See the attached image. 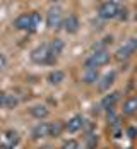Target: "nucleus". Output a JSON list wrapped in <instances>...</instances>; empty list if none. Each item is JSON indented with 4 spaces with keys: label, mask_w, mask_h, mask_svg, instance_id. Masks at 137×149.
Segmentation results:
<instances>
[{
    "label": "nucleus",
    "mask_w": 137,
    "mask_h": 149,
    "mask_svg": "<svg viewBox=\"0 0 137 149\" xmlns=\"http://www.w3.org/2000/svg\"><path fill=\"white\" fill-rule=\"evenodd\" d=\"M5 103H7V94L5 93H0V106L5 108Z\"/></svg>",
    "instance_id": "nucleus-19"
},
{
    "label": "nucleus",
    "mask_w": 137,
    "mask_h": 149,
    "mask_svg": "<svg viewBox=\"0 0 137 149\" xmlns=\"http://www.w3.org/2000/svg\"><path fill=\"white\" fill-rule=\"evenodd\" d=\"M115 77H117V74L115 72H110V74H106L103 79H101V82L98 84V88H99V91H106L113 82H115Z\"/></svg>",
    "instance_id": "nucleus-10"
},
{
    "label": "nucleus",
    "mask_w": 137,
    "mask_h": 149,
    "mask_svg": "<svg viewBox=\"0 0 137 149\" xmlns=\"http://www.w3.org/2000/svg\"><path fill=\"white\" fill-rule=\"evenodd\" d=\"M63 24H65V31L67 33H77V29H79V19L76 15H69Z\"/></svg>",
    "instance_id": "nucleus-8"
},
{
    "label": "nucleus",
    "mask_w": 137,
    "mask_h": 149,
    "mask_svg": "<svg viewBox=\"0 0 137 149\" xmlns=\"http://www.w3.org/2000/svg\"><path fill=\"white\" fill-rule=\"evenodd\" d=\"M99 15H101L103 19H113V17H117V15H118V7H117V3H115V2H106V3H103L101 9H99Z\"/></svg>",
    "instance_id": "nucleus-6"
},
{
    "label": "nucleus",
    "mask_w": 137,
    "mask_h": 149,
    "mask_svg": "<svg viewBox=\"0 0 137 149\" xmlns=\"http://www.w3.org/2000/svg\"><path fill=\"white\" fill-rule=\"evenodd\" d=\"M31 58H33V62H36V63H50V62L55 60V55L51 53L50 45H41V46H38V48L33 50Z\"/></svg>",
    "instance_id": "nucleus-2"
},
{
    "label": "nucleus",
    "mask_w": 137,
    "mask_h": 149,
    "mask_svg": "<svg viewBox=\"0 0 137 149\" xmlns=\"http://www.w3.org/2000/svg\"><path fill=\"white\" fill-rule=\"evenodd\" d=\"M82 127H84V118H82V117H74V118L67 123V130H69V132H77V130H81Z\"/></svg>",
    "instance_id": "nucleus-9"
},
{
    "label": "nucleus",
    "mask_w": 137,
    "mask_h": 149,
    "mask_svg": "<svg viewBox=\"0 0 137 149\" xmlns=\"http://www.w3.org/2000/svg\"><path fill=\"white\" fill-rule=\"evenodd\" d=\"M136 50H137V38H130V40L125 41V45H122L118 50H117V58L118 60L129 58Z\"/></svg>",
    "instance_id": "nucleus-4"
},
{
    "label": "nucleus",
    "mask_w": 137,
    "mask_h": 149,
    "mask_svg": "<svg viewBox=\"0 0 137 149\" xmlns=\"http://www.w3.org/2000/svg\"><path fill=\"white\" fill-rule=\"evenodd\" d=\"M110 62V53H108L106 50H99V52H96V53H92L89 58L86 60V69H98V67H101V65H105Z\"/></svg>",
    "instance_id": "nucleus-3"
},
{
    "label": "nucleus",
    "mask_w": 137,
    "mask_h": 149,
    "mask_svg": "<svg viewBox=\"0 0 137 149\" xmlns=\"http://www.w3.org/2000/svg\"><path fill=\"white\" fill-rule=\"evenodd\" d=\"M40 24H41V15L38 14V12L19 15L14 22L15 28L17 29H22V31H33V29H36Z\"/></svg>",
    "instance_id": "nucleus-1"
},
{
    "label": "nucleus",
    "mask_w": 137,
    "mask_h": 149,
    "mask_svg": "<svg viewBox=\"0 0 137 149\" xmlns=\"http://www.w3.org/2000/svg\"><path fill=\"white\" fill-rule=\"evenodd\" d=\"M33 135H34V137H46V135H50V125H48V123H40V125H36L34 130H33Z\"/></svg>",
    "instance_id": "nucleus-11"
},
{
    "label": "nucleus",
    "mask_w": 137,
    "mask_h": 149,
    "mask_svg": "<svg viewBox=\"0 0 137 149\" xmlns=\"http://www.w3.org/2000/svg\"><path fill=\"white\" fill-rule=\"evenodd\" d=\"M136 111H137V98L127 100L125 104H123V113H125V115H132V113H136Z\"/></svg>",
    "instance_id": "nucleus-12"
},
{
    "label": "nucleus",
    "mask_w": 137,
    "mask_h": 149,
    "mask_svg": "<svg viewBox=\"0 0 137 149\" xmlns=\"http://www.w3.org/2000/svg\"><path fill=\"white\" fill-rule=\"evenodd\" d=\"M63 79H65V74H63L62 70H53L51 74L48 75V81H50V84H60Z\"/></svg>",
    "instance_id": "nucleus-14"
},
{
    "label": "nucleus",
    "mask_w": 137,
    "mask_h": 149,
    "mask_svg": "<svg viewBox=\"0 0 137 149\" xmlns=\"http://www.w3.org/2000/svg\"><path fill=\"white\" fill-rule=\"evenodd\" d=\"M62 130H63V125H62L60 122H55L53 125H50V135H60Z\"/></svg>",
    "instance_id": "nucleus-16"
},
{
    "label": "nucleus",
    "mask_w": 137,
    "mask_h": 149,
    "mask_svg": "<svg viewBox=\"0 0 137 149\" xmlns=\"http://www.w3.org/2000/svg\"><path fill=\"white\" fill-rule=\"evenodd\" d=\"M84 81L88 84H92L94 81H98V72L94 69H86V74H84Z\"/></svg>",
    "instance_id": "nucleus-15"
},
{
    "label": "nucleus",
    "mask_w": 137,
    "mask_h": 149,
    "mask_svg": "<svg viewBox=\"0 0 137 149\" xmlns=\"http://www.w3.org/2000/svg\"><path fill=\"white\" fill-rule=\"evenodd\" d=\"M17 103H19V100H17L15 96L7 94V103H5V108H14V106H17Z\"/></svg>",
    "instance_id": "nucleus-17"
},
{
    "label": "nucleus",
    "mask_w": 137,
    "mask_h": 149,
    "mask_svg": "<svg viewBox=\"0 0 137 149\" xmlns=\"http://www.w3.org/2000/svg\"><path fill=\"white\" fill-rule=\"evenodd\" d=\"M46 22H48V26H50V28H53V29L60 28L62 22H63V19H62V9H60V7H53V9H50L48 17H46Z\"/></svg>",
    "instance_id": "nucleus-5"
},
{
    "label": "nucleus",
    "mask_w": 137,
    "mask_h": 149,
    "mask_svg": "<svg viewBox=\"0 0 137 149\" xmlns=\"http://www.w3.org/2000/svg\"><path fill=\"white\" fill-rule=\"evenodd\" d=\"M77 148H79V144L76 141H69V142L63 144V149H77Z\"/></svg>",
    "instance_id": "nucleus-18"
},
{
    "label": "nucleus",
    "mask_w": 137,
    "mask_h": 149,
    "mask_svg": "<svg viewBox=\"0 0 137 149\" xmlns=\"http://www.w3.org/2000/svg\"><path fill=\"white\" fill-rule=\"evenodd\" d=\"M31 115L34 117V118H46L48 115H50V111H48V108H46L45 104H36V106H33L31 108Z\"/></svg>",
    "instance_id": "nucleus-7"
},
{
    "label": "nucleus",
    "mask_w": 137,
    "mask_h": 149,
    "mask_svg": "<svg viewBox=\"0 0 137 149\" xmlns=\"http://www.w3.org/2000/svg\"><path fill=\"white\" fill-rule=\"evenodd\" d=\"M118 98H120V96H118V93H111V94H108V96H105V98H103L101 106H103V108H111L113 104L118 101Z\"/></svg>",
    "instance_id": "nucleus-13"
},
{
    "label": "nucleus",
    "mask_w": 137,
    "mask_h": 149,
    "mask_svg": "<svg viewBox=\"0 0 137 149\" xmlns=\"http://www.w3.org/2000/svg\"><path fill=\"white\" fill-rule=\"evenodd\" d=\"M5 63H7V60H5V57H3V55L0 53V70H2L3 67H5Z\"/></svg>",
    "instance_id": "nucleus-20"
}]
</instances>
